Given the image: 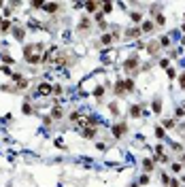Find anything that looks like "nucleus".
I'll list each match as a JSON object with an SVG mask.
<instances>
[{"label":"nucleus","mask_w":185,"mask_h":187,"mask_svg":"<svg viewBox=\"0 0 185 187\" xmlns=\"http://www.w3.org/2000/svg\"><path fill=\"white\" fill-rule=\"evenodd\" d=\"M81 136H83V138H87V140H91V138H96V128H83Z\"/></svg>","instance_id":"obj_8"},{"label":"nucleus","mask_w":185,"mask_h":187,"mask_svg":"<svg viewBox=\"0 0 185 187\" xmlns=\"http://www.w3.org/2000/svg\"><path fill=\"white\" fill-rule=\"evenodd\" d=\"M11 34H13V38H15V40H19V43H24V38H26V30H24V28H19V26H13Z\"/></svg>","instance_id":"obj_6"},{"label":"nucleus","mask_w":185,"mask_h":187,"mask_svg":"<svg viewBox=\"0 0 185 187\" xmlns=\"http://www.w3.org/2000/svg\"><path fill=\"white\" fill-rule=\"evenodd\" d=\"M170 170H172L175 174H179V172L183 170V166H181V164H172V166H170Z\"/></svg>","instance_id":"obj_32"},{"label":"nucleus","mask_w":185,"mask_h":187,"mask_svg":"<svg viewBox=\"0 0 185 187\" xmlns=\"http://www.w3.org/2000/svg\"><path fill=\"white\" fill-rule=\"evenodd\" d=\"M179 85L185 89V75H181V77H179Z\"/></svg>","instance_id":"obj_38"},{"label":"nucleus","mask_w":185,"mask_h":187,"mask_svg":"<svg viewBox=\"0 0 185 187\" xmlns=\"http://www.w3.org/2000/svg\"><path fill=\"white\" fill-rule=\"evenodd\" d=\"M153 28H155V23H153V21H143V26H141L143 34H149V32H153Z\"/></svg>","instance_id":"obj_11"},{"label":"nucleus","mask_w":185,"mask_h":187,"mask_svg":"<svg viewBox=\"0 0 185 187\" xmlns=\"http://www.w3.org/2000/svg\"><path fill=\"white\" fill-rule=\"evenodd\" d=\"M0 34H2V32H0Z\"/></svg>","instance_id":"obj_51"},{"label":"nucleus","mask_w":185,"mask_h":187,"mask_svg":"<svg viewBox=\"0 0 185 187\" xmlns=\"http://www.w3.org/2000/svg\"><path fill=\"white\" fill-rule=\"evenodd\" d=\"M53 91L55 94H62V85H53Z\"/></svg>","instance_id":"obj_42"},{"label":"nucleus","mask_w":185,"mask_h":187,"mask_svg":"<svg viewBox=\"0 0 185 187\" xmlns=\"http://www.w3.org/2000/svg\"><path fill=\"white\" fill-rule=\"evenodd\" d=\"M168 45H170V38L168 36H162L160 38V47H168Z\"/></svg>","instance_id":"obj_31"},{"label":"nucleus","mask_w":185,"mask_h":187,"mask_svg":"<svg viewBox=\"0 0 185 187\" xmlns=\"http://www.w3.org/2000/svg\"><path fill=\"white\" fill-rule=\"evenodd\" d=\"M89 26H91L89 17H81V21H79V30H89Z\"/></svg>","instance_id":"obj_14"},{"label":"nucleus","mask_w":185,"mask_h":187,"mask_svg":"<svg viewBox=\"0 0 185 187\" xmlns=\"http://www.w3.org/2000/svg\"><path fill=\"white\" fill-rule=\"evenodd\" d=\"M43 9L47 11V13H51V15H53V13H58V11L62 9V4H58V2H51V4H45Z\"/></svg>","instance_id":"obj_10"},{"label":"nucleus","mask_w":185,"mask_h":187,"mask_svg":"<svg viewBox=\"0 0 185 187\" xmlns=\"http://www.w3.org/2000/svg\"><path fill=\"white\" fill-rule=\"evenodd\" d=\"M111 11H113V4L111 2H104L102 4V13H111Z\"/></svg>","instance_id":"obj_33"},{"label":"nucleus","mask_w":185,"mask_h":187,"mask_svg":"<svg viewBox=\"0 0 185 187\" xmlns=\"http://www.w3.org/2000/svg\"><path fill=\"white\" fill-rule=\"evenodd\" d=\"M183 183H185V177H183Z\"/></svg>","instance_id":"obj_49"},{"label":"nucleus","mask_w":185,"mask_h":187,"mask_svg":"<svg viewBox=\"0 0 185 187\" xmlns=\"http://www.w3.org/2000/svg\"><path fill=\"white\" fill-rule=\"evenodd\" d=\"M183 32H185V23H183Z\"/></svg>","instance_id":"obj_45"},{"label":"nucleus","mask_w":185,"mask_h":187,"mask_svg":"<svg viewBox=\"0 0 185 187\" xmlns=\"http://www.w3.org/2000/svg\"><path fill=\"white\" fill-rule=\"evenodd\" d=\"M124 89H126V91H132V89H134V79H126V81H124Z\"/></svg>","instance_id":"obj_24"},{"label":"nucleus","mask_w":185,"mask_h":187,"mask_svg":"<svg viewBox=\"0 0 185 187\" xmlns=\"http://www.w3.org/2000/svg\"><path fill=\"white\" fill-rule=\"evenodd\" d=\"M21 113H24V115H32V113H34V106H32L30 102H24V106H21Z\"/></svg>","instance_id":"obj_18"},{"label":"nucleus","mask_w":185,"mask_h":187,"mask_svg":"<svg viewBox=\"0 0 185 187\" xmlns=\"http://www.w3.org/2000/svg\"><path fill=\"white\" fill-rule=\"evenodd\" d=\"M143 170L145 172H153V159H143Z\"/></svg>","instance_id":"obj_17"},{"label":"nucleus","mask_w":185,"mask_h":187,"mask_svg":"<svg viewBox=\"0 0 185 187\" xmlns=\"http://www.w3.org/2000/svg\"><path fill=\"white\" fill-rule=\"evenodd\" d=\"M68 119H70V121H81V115H79V111H73Z\"/></svg>","instance_id":"obj_30"},{"label":"nucleus","mask_w":185,"mask_h":187,"mask_svg":"<svg viewBox=\"0 0 185 187\" xmlns=\"http://www.w3.org/2000/svg\"><path fill=\"white\" fill-rule=\"evenodd\" d=\"M102 94H104V85H98V87L94 89V96H96V98H102Z\"/></svg>","instance_id":"obj_28"},{"label":"nucleus","mask_w":185,"mask_h":187,"mask_svg":"<svg viewBox=\"0 0 185 187\" xmlns=\"http://www.w3.org/2000/svg\"><path fill=\"white\" fill-rule=\"evenodd\" d=\"M141 34H143V30L138 28V26H132V28H126V30H124V36H126V38H138Z\"/></svg>","instance_id":"obj_4"},{"label":"nucleus","mask_w":185,"mask_h":187,"mask_svg":"<svg viewBox=\"0 0 185 187\" xmlns=\"http://www.w3.org/2000/svg\"><path fill=\"white\" fill-rule=\"evenodd\" d=\"M49 117H53V119H62V117H64V111H62V106L60 104H55L53 108H51V115Z\"/></svg>","instance_id":"obj_9"},{"label":"nucleus","mask_w":185,"mask_h":187,"mask_svg":"<svg viewBox=\"0 0 185 187\" xmlns=\"http://www.w3.org/2000/svg\"><path fill=\"white\" fill-rule=\"evenodd\" d=\"M151 108H153V113H155V115H160V113H162V100H160V98L151 100Z\"/></svg>","instance_id":"obj_12"},{"label":"nucleus","mask_w":185,"mask_h":187,"mask_svg":"<svg viewBox=\"0 0 185 187\" xmlns=\"http://www.w3.org/2000/svg\"><path fill=\"white\" fill-rule=\"evenodd\" d=\"M0 73H2V64H0Z\"/></svg>","instance_id":"obj_44"},{"label":"nucleus","mask_w":185,"mask_h":187,"mask_svg":"<svg viewBox=\"0 0 185 187\" xmlns=\"http://www.w3.org/2000/svg\"><path fill=\"white\" fill-rule=\"evenodd\" d=\"M183 117H185V111H183V106H179L175 111V119H183Z\"/></svg>","instance_id":"obj_29"},{"label":"nucleus","mask_w":185,"mask_h":187,"mask_svg":"<svg viewBox=\"0 0 185 187\" xmlns=\"http://www.w3.org/2000/svg\"><path fill=\"white\" fill-rule=\"evenodd\" d=\"M113 43V34H102L100 36V45H111Z\"/></svg>","instance_id":"obj_21"},{"label":"nucleus","mask_w":185,"mask_h":187,"mask_svg":"<svg viewBox=\"0 0 185 187\" xmlns=\"http://www.w3.org/2000/svg\"><path fill=\"white\" fill-rule=\"evenodd\" d=\"M43 121H45V126H51V123H53V119H51V117H45Z\"/></svg>","instance_id":"obj_41"},{"label":"nucleus","mask_w":185,"mask_h":187,"mask_svg":"<svg viewBox=\"0 0 185 187\" xmlns=\"http://www.w3.org/2000/svg\"><path fill=\"white\" fill-rule=\"evenodd\" d=\"M151 17H155V23H157V26H164V23H166V17L162 15V13H153Z\"/></svg>","instance_id":"obj_19"},{"label":"nucleus","mask_w":185,"mask_h":187,"mask_svg":"<svg viewBox=\"0 0 185 187\" xmlns=\"http://www.w3.org/2000/svg\"><path fill=\"white\" fill-rule=\"evenodd\" d=\"M166 73H168V77H170V79H172V77H177V73H175V68H168Z\"/></svg>","instance_id":"obj_39"},{"label":"nucleus","mask_w":185,"mask_h":187,"mask_svg":"<svg viewBox=\"0 0 185 187\" xmlns=\"http://www.w3.org/2000/svg\"><path fill=\"white\" fill-rule=\"evenodd\" d=\"M130 19H132L134 23H141V21H143V13H138V11H132V13H130Z\"/></svg>","instance_id":"obj_16"},{"label":"nucleus","mask_w":185,"mask_h":187,"mask_svg":"<svg viewBox=\"0 0 185 187\" xmlns=\"http://www.w3.org/2000/svg\"><path fill=\"white\" fill-rule=\"evenodd\" d=\"M9 30H13L11 21H2V23H0V32H9Z\"/></svg>","instance_id":"obj_22"},{"label":"nucleus","mask_w":185,"mask_h":187,"mask_svg":"<svg viewBox=\"0 0 185 187\" xmlns=\"http://www.w3.org/2000/svg\"><path fill=\"white\" fill-rule=\"evenodd\" d=\"M183 45H185V36H183Z\"/></svg>","instance_id":"obj_46"},{"label":"nucleus","mask_w":185,"mask_h":187,"mask_svg":"<svg viewBox=\"0 0 185 187\" xmlns=\"http://www.w3.org/2000/svg\"><path fill=\"white\" fill-rule=\"evenodd\" d=\"M155 136H157L160 140H164V138H166V132H164V128H162V126H157V128H155Z\"/></svg>","instance_id":"obj_25"},{"label":"nucleus","mask_w":185,"mask_h":187,"mask_svg":"<svg viewBox=\"0 0 185 187\" xmlns=\"http://www.w3.org/2000/svg\"><path fill=\"white\" fill-rule=\"evenodd\" d=\"M177 123H175V119H164V121H162V128H164V130H170V128H175Z\"/></svg>","instance_id":"obj_23"},{"label":"nucleus","mask_w":185,"mask_h":187,"mask_svg":"<svg viewBox=\"0 0 185 187\" xmlns=\"http://www.w3.org/2000/svg\"><path fill=\"white\" fill-rule=\"evenodd\" d=\"M126 132H128V123H126V121H119V123L113 126V136H115V138H124Z\"/></svg>","instance_id":"obj_3"},{"label":"nucleus","mask_w":185,"mask_h":187,"mask_svg":"<svg viewBox=\"0 0 185 187\" xmlns=\"http://www.w3.org/2000/svg\"><path fill=\"white\" fill-rule=\"evenodd\" d=\"M113 89H115V94H117V96H121V94H126V89H124V81H117Z\"/></svg>","instance_id":"obj_20"},{"label":"nucleus","mask_w":185,"mask_h":187,"mask_svg":"<svg viewBox=\"0 0 185 187\" xmlns=\"http://www.w3.org/2000/svg\"><path fill=\"white\" fill-rule=\"evenodd\" d=\"M138 66H141V64H138V58H136V55H130V58L124 62V70H126L128 75H136V73H138Z\"/></svg>","instance_id":"obj_1"},{"label":"nucleus","mask_w":185,"mask_h":187,"mask_svg":"<svg viewBox=\"0 0 185 187\" xmlns=\"http://www.w3.org/2000/svg\"><path fill=\"white\" fill-rule=\"evenodd\" d=\"M160 49H162V47H160V43H155V40H151V43L147 45V53H149L151 58H157V55H160Z\"/></svg>","instance_id":"obj_7"},{"label":"nucleus","mask_w":185,"mask_h":187,"mask_svg":"<svg viewBox=\"0 0 185 187\" xmlns=\"http://www.w3.org/2000/svg\"><path fill=\"white\" fill-rule=\"evenodd\" d=\"M109 111H111V113H113L115 117H117V115H119V106H117V104H115V102H111V104H109Z\"/></svg>","instance_id":"obj_26"},{"label":"nucleus","mask_w":185,"mask_h":187,"mask_svg":"<svg viewBox=\"0 0 185 187\" xmlns=\"http://www.w3.org/2000/svg\"><path fill=\"white\" fill-rule=\"evenodd\" d=\"M160 66L164 68V70H168V68H170V60H168V58H162V60H160Z\"/></svg>","instance_id":"obj_27"},{"label":"nucleus","mask_w":185,"mask_h":187,"mask_svg":"<svg viewBox=\"0 0 185 187\" xmlns=\"http://www.w3.org/2000/svg\"><path fill=\"white\" fill-rule=\"evenodd\" d=\"M130 117H134V119L141 117V106H138V104H132L130 106Z\"/></svg>","instance_id":"obj_13"},{"label":"nucleus","mask_w":185,"mask_h":187,"mask_svg":"<svg viewBox=\"0 0 185 187\" xmlns=\"http://www.w3.org/2000/svg\"><path fill=\"white\" fill-rule=\"evenodd\" d=\"M183 111H185V104H183Z\"/></svg>","instance_id":"obj_50"},{"label":"nucleus","mask_w":185,"mask_h":187,"mask_svg":"<svg viewBox=\"0 0 185 187\" xmlns=\"http://www.w3.org/2000/svg\"><path fill=\"white\" fill-rule=\"evenodd\" d=\"M183 17H185V15H183Z\"/></svg>","instance_id":"obj_52"},{"label":"nucleus","mask_w":185,"mask_h":187,"mask_svg":"<svg viewBox=\"0 0 185 187\" xmlns=\"http://www.w3.org/2000/svg\"><path fill=\"white\" fill-rule=\"evenodd\" d=\"M0 60H2V62H7V64H13V58H11V55H7V53H2V55H0Z\"/></svg>","instance_id":"obj_34"},{"label":"nucleus","mask_w":185,"mask_h":187,"mask_svg":"<svg viewBox=\"0 0 185 187\" xmlns=\"http://www.w3.org/2000/svg\"><path fill=\"white\" fill-rule=\"evenodd\" d=\"M36 91H38V96H49V94L53 91V85L51 83H38Z\"/></svg>","instance_id":"obj_5"},{"label":"nucleus","mask_w":185,"mask_h":187,"mask_svg":"<svg viewBox=\"0 0 185 187\" xmlns=\"http://www.w3.org/2000/svg\"><path fill=\"white\" fill-rule=\"evenodd\" d=\"M13 81H15V87H17V91H24V89H28V79L26 77H21L19 73H13Z\"/></svg>","instance_id":"obj_2"},{"label":"nucleus","mask_w":185,"mask_h":187,"mask_svg":"<svg viewBox=\"0 0 185 187\" xmlns=\"http://www.w3.org/2000/svg\"><path fill=\"white\" fill-rule=\"evenodd\" d=\"M181 162H183V164H185V153H181Z\"/></svg>","instance_id":"obj_43"},{"label":"nucleus","mask_w":185,"mask_h":187,"mask_svg":"<svg viewBox=\"0 0 185 187\" xmlns=\"http://www.w3.org/2000/svg\"><path fill=\"white\" fill-rule=\"evenodd\" d=\"M130 187H138V185H130Z\"/></svg>","instance_id":"obj_47"},{"label":"nucleus","mask_w":185,"mask_h":187,"mask_svg":"<svg viewBox=\"0 0 185 187\" xmlns=\"http://www.w3.org/2000/svg\"><path fill=\"white\" fill-rule=\"evenodd\" d=\"M0 23H2V17H0Z\"/></svg>","instance_id":"obj_48"},{"label":"nucleus","mask_w":185,"mask_h":187,"mask_svg":"<svg viewBox=\"0 0 185 187\" xmlns=\"http://www.w3.org/2000/svg\"><path fill=\"white\" fill-rule=\"evenodd\" d=\"M162 183H164V185H168V183H170V177H168V172H162Z\"/></svg>","instance_id":"obj_36"},{"label":"nucleus","mask_w":185,"mask_h":187,"mask_svg":"<svg viewBox=\"0 0 185 187\" xmlns=\"http://www.w3.org/2000/svg\"><path fill=\"white\" fill-rule=\"evenodd\" d=\"M83 7H85V9H87L89 13H94V15L98 13V2H85Z\"/></svg>","instance_id":"obj_15"},{"label":"nucleus","mask_w":185,"mask_h":187,"mask_svg":"<svg viewBox=\"0 0 185 187\" xmlns=\"http://www.w3.org/2000/svg\"><path fill=\"white\" fill-rule=\"evenodd\" d=\"M55 145H58L60 149H64V147H66V145H64V140H62V138H58V140H55Z\"/></svg>","instance_id":"obj_40"},{"label":"nucleus","mask_w":185,"mask_h":187,"mask_svg":"<svg viewBox=\"0 0 185 187\" xmlns=\"http://www.w3.org/2000/svg\"><path fill=\"white\" fill-rule=\"evenodd\" d=\"M149 181H151V179H149V174H143L138 183H141V185H149Z\"/></svg>","instance_id":"obj_35"},{"label":"nucleus","mask_w":185,"mask_h":187,"mask_svg":"<svg viewBox=\"0 0 185 187\" xmlns=\"http://www.w3.org/2000/svg\"><path fill=\"white\" fill-rule=\"evenodd\" d=\"M170 187H181V183H179V179H170V183H168Z\"/></svg>","instance_id":"obj_37"}]
</instances>
